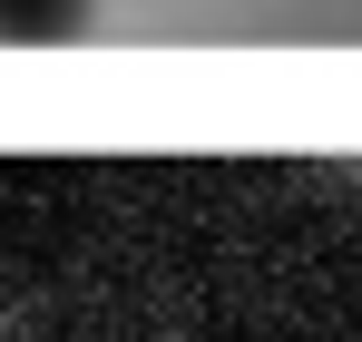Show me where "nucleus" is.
<instances>
[{
  "label": "nucleus",
  "mask_w": 362,
  "mask_h": 342,
  "mask_svg": "<svg viewBox=\"0 0 362 342\" xmlns=\"http://www.w3.org/2000/svg\"><path fill=\"white\" fill-rule=\"evenodd\" d=\"M88 30V0H0V49H59Z\"/></svg>",
  "instance_id": "nucleus-1"
}]
</instances>
